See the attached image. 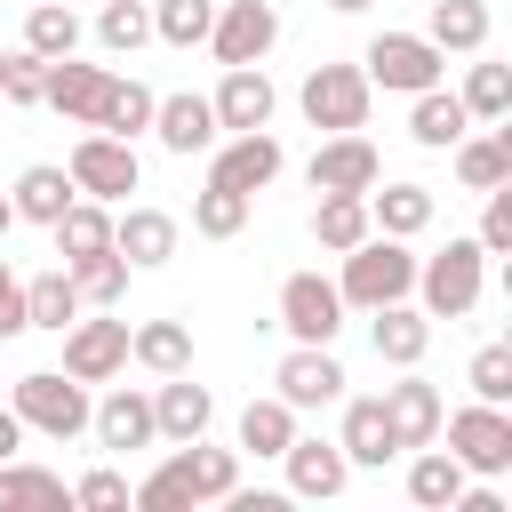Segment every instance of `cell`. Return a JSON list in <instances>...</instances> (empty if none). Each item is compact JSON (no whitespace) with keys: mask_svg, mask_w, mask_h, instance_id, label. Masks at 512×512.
<instances>
[{"mask_svg":"<svg viewBox=\"0 0 512 512\" xmlns=\"http://www.w3.org/2000/svg\"><path fill=\"white\" fill-rule=\"evenodd\" d=\"M232 488H240V456H232V448L184 440V448L136 488V504H144V512H176V504H224Z\"/></svg>","mask_w":512,"mask_h":512,"instance_id":"1","label":"cell"},{"mask_svg":"<svg viewBox=\"0 0 512 512\" xmlns=\"http://www.w3.org/2000/svg\"><path fill=\"white\" fill-rule=\"evenodd\" d=\"M408 288H416V256H408V240L368 232L360 248H344V280H336V296H344V304L376 312V304H400Z\"/></svg>","mask_w":512,"mask_h":512,"instance_id":"2","label":"cell"},{"mask_svg":"<svg viewBox=\"0 0 512 512\" xmlns=\"http://www.w3.org/2000/svg\"><path fill=\"white\" fill-rule=\"evenodd\" d=\"M8 408L24 416V432H48V440H72V432H88V384L80 376H64V368H32V376H16V392H8Z\"/></svg>","mask_w":512,"mask_h":512,"instance_id":"3","label":"cell"},{"mask_svg":"<svg viewBox=\"0 0 512 512\" xmlns=\"http://www.w3.org/2000/svg\"><path fill=\"white\" fill-rule=\"evenodd\" d=\"M480 272H488V248L480 240H448L440 256L416 264V288H424V320H464L480 304Z\"/></svg>","mask_w":512,"mask_h":512,"instance_id":"4","label":"cell"},{"mask_svg":"<svg viewBox=\"0 0 512 512\" xmlns=\"http://www.w3.org/2000/svg\"><path fill=\"white\" fill-rule=\"evenodd\" d=\"M360 72H368V88L416 96V88H440L448 56H440L424 32H376V40H368V56H360Z\"/></svg>","mask_w":512,"mask_h":512,"instance_id":"5","label":"cell"},{"mask_svg":"<svg viewBox=\"0 0 512 512\" xmlns=\"http://www.w3.org/2000/svg\"><path fill=\"white\" fill-rule=\"evenodd\" d=\"M296 104H304V120L328 128V136L368 128V72H360V64H312L304 88H296Z\"/></svg>","mask_w":512,"mask_h":512,"instance_id":"6","label":"cell"},{"mask_svg":"<svg viewBox=\"0 0 512 512\" xmlns=\"http://www.w3.org/2000/svg\"><path fill=\"white\" fill-rule=\"evenodd\" d=\"M448 456H456L464 472H480V480L512 472V416H504L496 400H472V408H456V416H448Z\"/></svg>","mask_w":512,"mask_h":512,"instance_id":"7","label":"cell"},{"mask_svg":"<svg viewBox=\"0 0 512 512\" xmlns=\"http://www.w3.org/2000/svg\"><path fill=\"white\" fill-rule=\"evenodd\" d=\"M64 176H72L88 200H128L144 168H136V144H128V136H104V128H96V136H80V144H72Z\"/></svg>","mask_w":512,"mask_h":512,"instance_id":"8","label":"cell"},{"mask_svg":"<svg viewBox=\"0 0 512 512\" xmlns=\"http://www.w3.org/2000/svg\"><path fill=\"white\" fill-rule=\"evenodd\" d=\"M272 40H280V8H272V0H224L216 24H208L216 64H264Z\"/></svg>","mask_w":512,"mask_h":512,"instance_id":"9","label":"cell"},{"mask_svg":"<svg viewBox=\"0 0 512 512\" xmlns=\"http://www.w3.org/2000/svg\"><path fill=\"white\" fill-rule=\"evenodd\" d=\"M280 328H288L296 344H336V328H344V296H336V280H320V272H288V280H280Z\"/></svg>","mask_w":512,"mask_h":512,"instance_id":"10","label":"cell"},{"mask_svg":"<svg viewBox=\"0 0 512 512\" xmlns=\"http://www.w3.org/2000/svg\"><path fill=\"white\" fill-rule=\"evenodd\" d=\"M280 160H288V152H280L272 128H240V136L208 160V184H224V192H264V184L280 176Z\"/></svg>","mask_w":512,"mask_h":512,"instance_id":"11","label":"cell"},{"mask_svg":"<svg viewBox=\"0 0 512 512\" xmlns=\"http://www.w3.org/2000/svg\"><path fill=\"white\" fill-rule=\"evenodd\" d=\"M120 368H128V320H72L64 328V376L104 384Z\"/></svg>","mask_w":512,"mask_h":512,"instance_id":"12","label":"cell"},{"mask_svg":"<svg viewBox=\"0 0 512 512\" xmlns=\"http://www.w3.org/2000/svg\"><path fill=\"white\" fill-rule=\"evenodd\" d=\"M312 192H368L376 176H384V160H376V144L360 136V128H344V136H328L320 152H312Z\"/></svg>","mask_w":512,"mask_h":512,"instance_id":"13","label":"cell"},{"mask_svg":"<svg viewBox=\"0 0 512 512\" xmlns=\"http://www.w3.org/2000/svg\"><path fill=\"white\" fill-rule=\"evenodd\" d=\"M272 384H280L288 408H328V400H344V360H336L328 344H296Z\"/></svg>","mask_w":512,"mask_h":512,"instance_id":"14","label":"cell"},{"mask_svg":"<svg viewBox=\"0 0 512 512\" xmlns=\"http://www.w3.org/2000/svg\"><path fill=\"white\" fill-rule=\"evenodd\" d=\"M104 96H112V72H104V64H72V56H56V64H48L40 104H56L64 120L96 128V120H104Z\"/></svg>","mask_w":512,"mask_h":512,"instance_id":"15","label":"cell"},{"mask_svg":"<svg viewBox=\"0 0 512 512\" xmlns=\"http://www.w3.org/2000/svg\"><path fill=\"white\" fill-rule=\"evenodd\" d=\"M216 104V128H272V104H280V88L264 80V64H224V88L208 96Z\"/></svg>","mask_w":512,"mask_h":512,"instance_id":"16","label":"cell"},{"mask_svg":"<svg viewBox=\"0 0 512 512\" xmlns=\"http://www.w3.org/2000/svg\"><path fill=\"white\" fill-rule=\"evenodd\" d=\"M208 416H216V400H208V384H192L184 368L152 392V432L168 440V448H184V440H200L208 432Z\"/></svg>","mask_w":512,"mask_h":512,"instance_id":"17","label":"cell"},{"mask_svg":"<svg viewBox=\"0 0 512 512\" xmlns=\"http://www.w3.org/2000/svg\"><path fill=\"white\" fill-rule=\"evenodd\" d=\"M152 136H160L176 160H192V152H208L224 128H216V104H208V96H160V104H152Z\"/></svg>","mask_w":512,"mask_h":512,"instance_id":"18","label":"cell"},{"mask_svg":"<svg viewBox=\"0 0 512 512\" xmlns=\"http://www.w3.org/2000/svg\"><path fill=\"white\" fill-rule=\"evenodd\" d=\"M280 464H288V488L296 496H344V480H352V456L336 440H304V432L280 448Z\"/></svg>","mask_w":512,"mask_h":512,"instance_id":"19","label":"cell"},{"mask_svg":"<svg viewBox=\"0 0 512 512\" xmlns=\"http://www.w3.org/2000/svg\"><path fill=\"white\" fill-rule=\"evenodd\" d=\"M88 424H96V440L104 448H152L160 432H152V392H104L96 408H88Z\"/></svg>","mask_w":512,"mask_h":512,"instance_id":"20","label":"cell"},{"mask_svg":"<svg viewBox=\"0 0 512 512\" xmlns=\"http://www.w3.org/2000/svg\"><path fill=\"white\" fill-rule=\"evenodd\" d=\"M112 248L128 256V272H152V264L176 256V216H160V208H128V216L112 224Z\"/></svg>","mask_w":512,"mask_h":512,"instance_id":"21","label":"cell"},{"mask_svg":"<svg viewBox=\"0 0 512 512\" xmlns=\"http://www.w3.org/2000/svg\"><path fill=\"white\" fill-rule=\"evenodd\" d=\"M384 424H392L400 448H424V440L440 432V392H432L424 376H400V384L384 392Z\"/></svg>","mask_w":512,"mask_h":512,"instance_id":"22","label":"cell"},{"mask_svg":"<svg viewBox=\"0 0 512 512\" xmlns=\"http://www.w3.org/2000/svg\"><path fill=\"white\" fill-rule=\"evenodd\" d=\"M424 40H432L440 56H480V48H488V0H432Z\"/></svg>","mask_w":512,"mask_h":512,"instance_id":"23","label":"cell"},{"mask_svg":"<svg viewBox=\"0 0 512 512\" xmlns=\"http://www.w3.org/2000/svg\"><path fill=\"white\" fill-rule=\"evenodd\" d=\"M448 152H456L464 192H496V184H512V128H496V136H456Z\"/></svg>","mask_w":512,"mask_h":512,"instance_id":"24","label":"cell"},{"mask_svg":"<svg viewBox=\"0 0 512 512\" xmlns=\"http://www.w3.org/2000/svg\"><path fill=\"white\" fill-rule=\"evenodd\" d=\"M376 224H368V192H320V208H312V240L328 248V256H344V248H360Z\"/></svg>","mask_w":512,"mask_h":512,"instance_id":"25","label":"cell"},{"mask_svg":"<svg viewBox=\"0 0 512 512\" xmlns=\"http://www.w3.org/2000/svg\"><path fill=\"white\" fill-rule=\"evenodd\" d=\"M8 200H16V216H24V224H56V216L80 200V184H72L64 168H48V160H40V168H24V176H16V192H8Z\"/></svg>","mask_w":512,"mask_h":512,"instance_id":"26","label":"cell"},{"mask_svg":"<svg viewBox=\"0 0 512 512\" xmlns=\"http://www.w3.org/2000/svg\"><path fill=\"white\" fill-rule=\"evenodd\" d=\"M368 224L392 232V240H416V232L432 224V192H424V184H384V192L368 184Z\"/></svg>","mask_w":512,"mask_h":512,"instance_id":"27","label":"cell"},{"mask_svg":"<svg viewBox=\"0 0 512 512\" xmlns=\"http://www.w3.org/2000/svg\"><path fill=\"white\" fill-rule=\"evenodd\" d=\"M424 344H432V320H424V312H408V296H400V304H376V360L416 368V360H424Z\"/></svg>","mask_w":512,"mask_h":512,"instance_id":"28","label":"cell"},{"mask_svg":"<svg viewBox=\"0 0 512 512\" xmlns=\"http://www.w3.org/2000/svg\"><path fill=\"white\" fill-rule=\"evenodd\" d=\"M336 448H344L352 464H392V456H400V440H392V424H384V400H352V408H344Z\"/></svg>","mask_w":512,"mask_h":512,"instance_id":"29","label":"cell"},{"mask_svg":"<svg viewBox=\"0 0 512 512\" xmlns=\"http://www.w3.org/2000/svg\"><path fill=\"white\" fill-rule=\"evenodd\" d=\"M472 128V112L448 96V88H416V112H408V136L424 144V152H448L456 136Z\"/></svg>","mask_w":512,"mask_h":512,"instance_id":"30","label":"cell"},{"mask_svg":"<svg viewBox=\"0 0 512 512\" xmlns=\"http://www.w3.org/2000/svg\"><path fill=\"white\" fill-rule=\"evenodd\" d=\"M128 360H144L152 376H176V368H192V328L184 320H144V328H128Z\"/></svg>","mask_w":512,"mask_h":512,"instance_id":"31","label":"cell"},{"mask_svg":"<svg viewBox=\"0 0 512 512\" xmlns=\"http://www.w3.org/2000/svg\"><path fill=\"white\" fill-rule=\"evenodd\" d=\"M48 232H56V256H64V264H72V256L112 248V216H104V200H88V192H80V200H72V208H64Z\"/></svg>","mask_w":512,"mask_h":512,"instance_id":"32","label":"cell"},{"mask_svg":"<svg viewBox=\"0 0 512 512\" xmlns=\"http://www.w3.org/2000/svg\"><path fill=\"white\" fill-rule=\"evenodd\" d=\"M80 320V288H72V272H40V280H24V328H72Z\"/></svg>","mask_w":512,"mask_h":512,"instance_id":"33","label":"cell"},{"mask_svg":"<svg viewBox=\"0 0 512 512\" xmlns=\"http://www.w3.org/2000/svg\"><path fill=\"white\" fill-rule=\"evenodd\" d=\"M408 496H416L424 512H448V504L464 496V464H456L448 448H432V440H424V456L408 464Z\"/></svg>","mask_w":512,"mask_h":512,"instance_id":"34","label":"cell"},{"mask_svg":"<svg viewBox=\"0 0 512 512\" xmlns=\"http://www.w3.org/2000/svg\"><path fill=\"white\" fill-rule=\"evenodd\" d=\"M288 440H296V408H288L280 392H272V400H248V408H240V448H248V456H280Z\"/></svg>","mask_w":512,"mask_h":512,"instance_id":"35","label":"cell"},{"mask_svg":"<svg viewBox=\"0 0 512 512\" xmlns=\"http://www.w3.org/2000/svg\"><path fill=\"white\" fill-rule=\"evenodd\" d=\"M64 272H72V288H80V304H120V296H128V256H120V248H96V256H72Z\"/></svg>","mask_w":512,"mask_h":512,"instance_id":"36","label":"cell"},{"mask_svg":"<svg viewBox=\"0 0 512 512\" xmlns=\"http://www.w3.org/2000/svg\"><path fill=\"white\" fill-rule=\"evenodd\" d=\"M24 48L48 56V64L72 56V48H80V16H72L64 0H32V16H24Z\"/></svg>","mask_w":512,"mask_h":512,"instance_id":"37","label":"cell"},{"mask_svg":"<svg viewBox=\"0 0 512 512\" xmlns=\"http://www.w3.org/2000/svg\"><path fill=\"white\" fill-rule=\"evenodd\" d=\"M152 104H160V96H152L144 80H112V96H104V120H96V128H104V136H128V144H136V136L152 128Z\"/></svg>","mask_w":512,"mask_h":512,"instance_id":"38","label":"cell"},{"mask_svg":"<svg viewBox=\"0 0 512 512\" xmlns=\"http://www.w3.org/2000/svg\"><path fill=\"white\" fill-rule=\"evenodd\" d=\"M16 504H72V488L56 480V472H40V464H0V512H16Z\"/></svg>","mask_w":512,"mask_h":512,"instance_id":"39","label":"cell"},{"mask_svg":"<svg viewBox=\"0 0 512 512\" xmlns=\"http://www.w3.org/2000/svg\"><path fill=\"white\" fill-rule=\"evenodd\" d=\"M456 104H464L472 120H512V72H504V64H472Z\"/></svg>","mask_w":512,"mask_h":512,"instance_id":"40","label":"cell"},{"mask_svg":"<svg viewBox=\"0 0 512 512\" xmlns=\"http://www.w3.org/2000/svg\"><path fill=\"white\" fill-rule=\"evenodd\" d=\"M208 24H216V0H160V8H152V32H160L168 48H200Z\"/></svg>","mask_w":512,"mask_h":512,"instance_id":"41","label":"cell"},{"mask_svg":"<svg viewBox=\"0 0 512 512\" xmlns=\"http://www.w3.org/2000/svg\"><path fill=\"white\" fill-rule=\"evenodd\" d=\"M248 224V192H224V184H208L200 200H192V232L200 240H232Z\"/></svg>","mask_w":512,"mask_h":512,"instance_id":"42","label":"cell"},{"mask_svg":"<svg viewBox=\"0 0 512 512\" xmlns=\"http://www.w3.org/2000/svg\"><path fill=\"white\" fill-rule=\"evenodd\" d=\"M96 40H104L112 56H136V48L152 40V8H136V0H104V16H96Z\"/></svg>","mask_w":512,"mask_h":512,"instance_id":"43","label":"cell"},{"mask_svg":"<svg viewBox=\"0 0 512 512\" xmlns=\"http://www.w3.org/2000/svg\"><path fill=\"white\" fill-rule=\"evenodd\" d=\"M464 384H472V400H512V344H480L472 352V368H464Z\"/></svg>","mask_w":512,"mask_h":512,"instance_id":"44","label":"cell"},{"mask_svg":"<svg viewBox=\"0 0 512 512\" xmlns=\"http://www.w3.org/2000/svg\"><path fill=\"white\" fill-rule=\"evenodd\" d=\"M40 88H48V56L16 48V56H8V72H0V96H8V104H40Z\"/></svg>","mask_w":512,"mask_h":512,"instance_id":"45","label":"cell"},{"mask_svg":"<svg viewBox=\"0 0 512 512\" xmlns=\"http://www.w3.org/2000/svg\"><path fill=\"white\" fill-rule=\"evenodd\" d=\"M72 504H88V512H120V504H128V480L96 464V472H80V480H72Z\"/></svg>","mask_w":512,"mask_h":512,"instance_id":"46","label":"cell"},{"mask_svg":"<svg viewBox=\"0 0 512 512\" xmlns=\"http://www.w3.org/2000/svg\"><path fill=\"white\" fill-rule=\"evenodd\" d=\"M480 248L488 256H512V184L488 192V216H480Z\"/></svg>","mask_w":512,"mask_h":512,"instance_id":"47","label":"cell"},{"mask_svg":"<svg viewBox=\"0 0 512 512\" xmlns=\"http://www.w3.org/2000/svg\"><path fill=\"white\" fill-rule=\"evenodd\" d=\"M8 336H24V280L0 264V344H8Z\"/></svg>","mask_w":512,"mask_h":512,"instance_id":"48","label":"cell"},{"mask_svg":"<svg viewBox=\"0 0 512 512\" xmlns=\"http://www.w3.org/2000/svg\"><path fill=\"white\" fill-rule=\"evenodd\" d=\"M16 448H24V416H16V408H0V464H8Z\"/></svg>","mask_w":512,"mask_h":512,"instance_id":"49","label":"cell"},{"mask_svg":"<svg viewBox=\"0 0 512 512\" xmlns=\"http://www.w3.org/2000/svg\"><path fill=\"white\" fill-rule=\"evenodd\" d=\"M8 224H16V200H8V192H0V240H8Z\"/></svg>","mask_w":512,"mask_h":512,"instance_id":"50","label":"cell"},{"mask_svg":"<svg viewBox=\"0 0 512 512\" xmlns=\"http://www.w3.org/2000/svg\"><path fill=\"white\" fill-rule=\"evenodd\" d=\"M328 8H336V16H360V8H368V0H328Z\"/></svg>","mask_w":512,"mask_h":512,"instance_id":"51","label":"cell"},{"mask_svg":"<svg viewBox=\"0 0 512 512\" xmlns=\"http://www.w3.org/2000/svg\"><path fill=\"white\" fill-rule=\"evenodd\" d=\"M0 72H8V48H0Z\"/></svg>","mask_w":512,"mask_h":512,"instance_id":"52","label":"cell"}]
</instances>
